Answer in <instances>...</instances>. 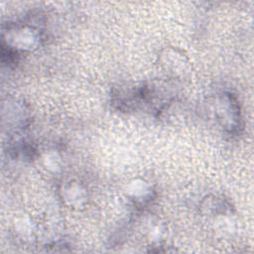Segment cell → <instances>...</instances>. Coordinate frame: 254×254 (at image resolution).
<instances>
[{
	"mask_svg": "<svg viewBox=\"0 0 254 254\" xmlns=\"http://www.w3.org/2000/svg\"><path fill=\"white\" fill-rule=\"evenodd\" d=\"M222 104L217 107V115L219 117V121L221 125H224L225 128L232 129L239 125L238 122V108L233 103L232 99L229 96L222 97Z\"/></svg>",
	"mask_w": 254,
	"mask_h": 254,
	"instance_id": "cell-2",
	"label": "cell"
},
{
	"mask_svg": "<svg viewBox=\"0 0 254 254\" xmlns=\"http://www.w3.org/2000/svg\"><path fill=\"white\" fill-rule=\"evenodd\" d=\"M7 46L11 49H26L33 45L37 40L32 28L28 27H15L7 30Z\"/></svg>",
	"mask_w": 254,
	"mask_h": 254,
	"instance_id": "cell-1",
	"label": "cell"
}]
</instances>
